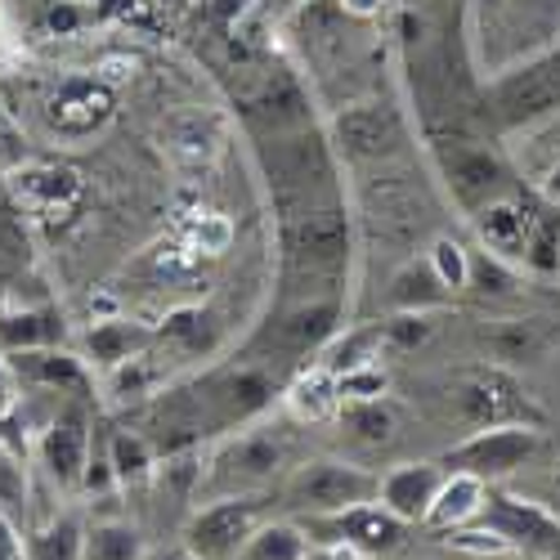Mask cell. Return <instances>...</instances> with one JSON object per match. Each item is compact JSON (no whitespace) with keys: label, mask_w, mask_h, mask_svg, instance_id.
I'll return each instance as SVG.
<instances>
[{"label":"cell","mask_w":560,"mask_h":560,"mask_svg":"<svg viewBox=\"0 0 560 560\" xmlns=\"http://www.w3.org/2000/svg\"><path fill=\"white\" fill-rule=\"evenodd\" d=\"M117 113V95L113 85L100 81L95 72L90 77H68L50 104H45V121H50V130L59 139H68V144H85V139H95Z\"/></svg>","instance_id":"5bb4252c"},{"label":"cell","mask_w":560,"mask_h":560,"mask_svg":"<svg viewBox=\"0 0 560 560\" xmlns=\"http://www.w3.org/2000/svg\"><path fill=\"white\" fill-rule=\"evenodd\" d=\"M337 382H341V399H382L386 386H390L382 363H363V368L346 372V377H337Z\"/></svg>","instance_id":"74e56055"},{"label":"cell","mask_w":560,"mask_h":560,"mask_svg":"<svg viewBox=\"0 0 560 560\" xmlns=\"http://www.w3.org/2000/svg\"><path fill=\"white\" fill-rule=\"evenodd\" d=\"M542 198L551 202V207H560V162L551 166V175L542 179Z\"/></svg>","instance_id":"7bdbcfd3"},{"label":"cell","mask_w":560,"mask_h":560,"mask_svg":"<svg viewBox=\"0 0 560 560\" xmlns=\"http://www.w3.org/2000/svg\"><path fill=\"white\" fill-rule=\"evenodd\" d=\"M466 292L476 301H511L521 296V273L511 260L493 256V252H471V273H466Z\"/></svg>","instance_id":"4dcf8cb0"},{"label":"cell","mask_w":560,"mask_h":560,"mask_svg":"<svg viewBox=\"0 0 560 560\" xmlns=\"http://www.w3.org/2000/svg\"><path fill=\"white\" fill-rule=\"evenodd\" d=\"M81 194H85L81 175L63 162H27L10 175V198L19 215H36V220L68 215L81 202Z\"/></svg>","instance_id":"2e32d148"},{"label":"cell","mask_w":560,"mask_h":560,"mask_svg":"<svg viewBox=\"0 0 560 560\" xmlns=\"http://www.w3.org/2000/svg\"><path fill=\"white\" fill-rule=\"evenodd\" d=\"M337 422L346 427V435L363 448H386L395 444L399 435V408L382 395V399H346L341 412H337Z\"/></svg>","instance_id":"484cf974"},{"label":"cell","mask_w":560,"mask_h":560,"mask_svg":"<svg viewBox=\"0 0 560 560\" xmlns=\"http://www.w3.org/2000/svg\"><path fill=\"white\" fill-rule=\"evenodd\" d=\"M542 448V427H480L466 440L448 444L440 453V462L448 471H466V476H480L485 485H502L516 471L538 457Z\"/></svg>","instance_id":"30bf717a"},{"label":"cell","mask_w":560,"mask_h":560,"mask_svg":"<svg viewBox=\"0 0 560 560\" xmlns=\"http://www.w3.org/2000/svg\"><path fill=\"white\" fill-rule=\"evenodd\" d=\"M273 498L269 493H224L207 506H194L179 529V547L198 560H238L252 534L269 521Z\"/></svg>","instance_id":"8992f818"},{"label":"cell","mask_w":560,"mask_h":560,"mask_svg":"<svg viewBox=\"0 0 560 560\" xmlns=\"http://www.w3.org/2000/svg\"><path fill=\"white\" fill-rule=\"evenodd\" d=\"M534 278H560V207L538 211L529 243H525V260H521Z\"/></svg>","instance_id":"d6a6232c"},{"label":"cell","mask_w":560,"mask_h":560,"mask_svg":"<svg viewBox=\"0 0 560 560\" xmlns=\"http://www.w3.org/2000/svg\"><path fill=\"white\" fill-rule=\"evenodd\" d=\"M382 359V323H368V328H350L337 332L328 346H323L318 363L332 372V377H346V372L363 368V363H377Z\"/></svg>","instance_id":"f1b7e54d"},{"label":"cell","mask_w":560,"mask_h":560,"mask_svg":"<svg viewBox=\"0 0 560 560\" xmlns=\"http://www.w3.org/2000/svg\"><path fill=\"white\" fill-rule=\"evenodd\" d=\"M68 323L55 301L36 305H0V354L40 350V346H63Z\"/></svg>","instance_id":"d6986e66"},{"label":"cell","mask_w":560,"mask_h":560,"mask_svg":"<svg viewBox=\"0 0 560 560\" xmlns=\"http://www.w3.org/2000/svg\"><path fill=\"white\" fill-rule=\"evenodd\" d=\"M444 462H395L390 471H382V485H377V502L390 506L404 525H427L431 516V502L444 485Z\"/></svg>","instance_id":"e0dca14e"},{"label":"cell","mask_w":560,"mask_h":560,"mask_svg":"<svg viewBox=\"0 0 560 560\" xmlns=\"http://www.w3.org/2000/svg\"><path fill=\"white\" fill-rule=\"evenodd\" d=\"M404 5H412V10H422V5H431V0H404Z\"/></svg>","instance_id":"f6af8a7d"},{"label":"cell","mask_w":560,"mask_h":560,"mask_svg":"<svg viewBox=\"0 0 560 560\" xmlns=\"http://www.w3.org/2000/svg\"><path fill=\"white\" fill-rule=\"evenodd\" d=\"M283 404H288V412L296 417V422L318 427V422H332L346 399H341V382L323 363H314V368H305L301 377L288 386Z\"/></svg>","instance_id":"603a6c76"},{"label":"cell","mask_w":560,"mask_h":560,"mask_svg":"<svg viewBox=\"0 0 560 560\" xmlns=\"http://www.w3.org/2000/svg\"><path fill=\"white\" fill-rule=\"evenodd\" d=\"M149 346V332H139L135 323H121V318H108V323H95V328L85 332V354L95 368L113 372L117 363L135 359V354H144Z\"/></svg>","instance_id":"4316f807"},{"label":"cell","mask_w":560,"mask_h":560,"mask_svg":"<svg viewBox=\"0 0 560 560\" xmlns=\"http://www.w3.org/2000/svg\"><path fill=\"white\" fill-rule=\"evenodd\" d=\"M0 560H27V538L19 534V521L0 511Z\"/></svg>","instance_id":"ab89813d"},{"label":"cell","mask_w":560,"mask_h":560,"mask_svg":"<svg viewBox=\"0 0 560 560\" xmlns=\"http://www.w3.org/2000/svg\"><path fill=\"white\" fill-rule=\"evenodd\" d=\"M427 260L435 265V273L444 278V288L457 296L466 292V273H471V252H466L453 233H435L431 247H427Z\"/></svg>","instance_id":"d590c367"},{"label":"cell","mask_w":560,"mask_h":560,"mask_svg":"<svg viewBox=\"0 0 560 560\" xmlns=\"http://www.w3.org/2000/svg\"><path fill=\"white\" fill-rule=\"evenodd\" d=\"M435 314H390L382 323V354H417L435 337Z\"/></svg>","instance_id":"e575fe53"},{"label":"cell","mask_w":560,"mask_h":560,"mask_svg":"<svg viewBox=\"0 0 560 560\" xmlns=\"http://www.w3.org/2000/svg\"><path fill=\"white\" fill-rule=\"evenodd\" d=\"M149 560H198V556H189L184 547H175V551H162V556H149Z\"/></svg>","instance_id":"ee69618b"},{"label":"cell","mask_w":560,"mask_h":560,"mask_svg":"<svg viewBox=\"0 0 560 560\" xmlns=\"http://www.w3.org/2000/svg\"><path fill=\"white\" fill-rule=\"evenodd\" d=\"M560 113V45L506 68L485 90V121L493 130H525Z\"/></svg>","instance_id":"277c9868"},{"label":"cell","mask_w":560,"mask_h":560,"mask_svg":"<svg viewBox=\"0 0 560 560\" xmlns=\"http://www.w3.org/2000/svg\"><path fill=\"white\" fill-rule=\"evenodd\" d=\"M166 139H171V158H175L179 166H207V162L215 158V149H220L215 126H211L207 117H198V113L175 117L171 130H166Z\"/></svg>","instance_id":"1f68e13d"},{"label":"cell","mask_w":560,"mask_h":560,"mask_svg":"<svg viewBox=\"0 0 560 560\" xmlns=\"http://www.w3.org/2000/svg\"><path fill=\"white\" fill-rule=\"evenodd\" d=\"M90 448H95V404L85 399H59L50 422L36 435V462L40 476L59 493H81V476Z\"/></svg>","instance_id":"ba28073f"},{"label":"cell","mask_w":560,"mask_h":560,"mask_svg":"<svg viewBox=\"0 0 560 560\" xmlns=\"http://www.w3.org/2000/svg\"><path fill=\"white\" fill-rule=\"evenodd\" d=\"M534 207H525L516 194H506V198H493L489 207H480L471 215V229H476V238L485 252L511 260V265H521L525 260V243H529V229H534Z\"/></svg>","instance_id":"ac0fdd59"},{"label":"cell","mask_w":560,"mask_h":560,"mask_svg":"<svg viewBox=\"0 0 560 560\" xmlns=\"http://www.w3.org/2000/svg\"><path fill=\"white\" fill-rule=\"evenodd\" d=\"M19 404H23V382H19L10 354H0V422H5Z\"/></svg>","instance_id":"f35d334b"},{"label":"cell","mask_w":560,"mask_h":560,"mask_svg":"<svg viewBox=\"0 0 560 560\" xmlns=\"http://www.w3.org/2000/svg\"><path fill=\"white\" fill-rule=\"evenodd\" d=\"M431 158H435V171L444 179L453 207L466 211V220H471L480 207H489L493 198L516 194V175H511V166L502 162V153L485 135L431 139Z\"/></svg>","instance_id":"3957f363"},{"label":"cell","mask_w":560,"mask_h":560,"mask_svg":"<svg viewBox=\"0 0 560 560\" xmlns=\"http://www.w3.org/2000/svg\"><path fill=\"white\" fill-rule=\"evenodd\" d=\"M305 551H310V534L296 516H269L252 534V542L243 547L238 560H301Z\"/></svg>","instance_id":"83f0119b"},{"label":"cell","mask_w":560,"mask_h":560,"mask_svg":"<svg viewBox=\"0 0 560 560\" xmlns=\"http://www.w3.org/2000/svg\"><path fill=\"white\" fill-rule=\"evenodd\" d=\"M104 444H108V462H113V471H117L121 493H130V489H149V485H153L162 453H158V444H153L144 431H135V427H113V431L104 435Z\"/></svg>","instance_id":"7402d4cb"},{"label":"cell","mask_w":560,"mask_h":560,"mask_svg":"<svg viewBox=\"0 0 560 560\" xmlns=\"http://www.w3.org/2000/svg\"><path fill=\"white\" fill-rule=\"evenodd\" d=\"M341 318H346L341 296L278 305V314H269V323H265L260 341L278 359H310V354H323V346L341 332Z\"/></svg>","instance_id":"4fadbf2b"},{"label":"cell","mask_w":560,"mask_h":560,"mask_svg":"<svg viewBox=\"0 0 560 560\" xmlns=\"http://www.w3.org/2000/svg\"><path fill=\"white\" fill-rule=\"evenodd\" d=\"M480 529H489L511 556L525 560H560V516L547 511L534 498L506 493V489H489L485 511L476 516Z\"/></svg>","instance_id":"9c48e42d"},{"label":"cell","mask_w":560,"mask_h":560,"mask_svg":"<svg viewBox=\"0 0 560 560\" xmlns=\"http://www.w3.org/2000/svg\"><path fill=\"white\" fill-rule=\"evenodd\" d=\"M14 372L27 395H50V399H85L95 404V368L90 359L63 350V346H40L10 354Z\"/></svg>","instance_id":"9a60e30c"},{"label":"cell","mask_w":560,"mask_h":560,"mask_svg":"<svg viewBox=\"0 0 560 560\" xmlns=\"http://www.w3.org/2000/svg\"><path fill=\"white\" fill-rule=\"evenodd\" d=\"M448 471V466H444ZM493 485H485L480 476H466V471H448L435 502H431V516H427V529L431 534H453L462 525H476V516L485 511V498H489Z\"/></svg>","instance_id":"44dd1931"},{"label":"cell","mask_w":560,"mask_h":560,"mask_svg":"<svg viewBox=\"0 0 560 560\" xmlns=\"http://www.w3.org/2000/svg\"><path fill=\"white\" fill-rule=\"evenodd\" d=\"M328 139L341 162L350 166H382L408 149V121L390 104H350L332 117Z\"/></svg>","instance_id":"8fae6325"},{"label":"cell","mask_w":560,"mask_h":560,"mask_svg":"<svg viewBox=\"0 0 560 560\" xmlns=\"http://www.w3.org/2000/svg\"><path fill=\"white\" fill-rule=\"evenodd\" d=\"M81 560H149V534L126 516H100L85 525Z\"/></svg>","instance_id":"d4e9b609"},{"label":"cell","mask_w":560,"mask_h":560,"mask_svg":"<svg viewBox=\"0 0 560 560\" xmlns=\"http://www.w3.org/2000/svg\"><path fill=\"white\" fill-rule=\"evenodd\" d=\"M485 350H489V359L493 363H502V368H516V363H529L538 350H542V337H538V328L534 323H525V318H498L493 328H485Z\"/></svg>","instance_id":"f546056e"},{"label":"cell","mask_w":560,"mask_h":560,"mask_svg":"<svg viewBox=\"0 0 560 560\" xmlns=\"http://www.w3.org/2000/svg\"><path fill=\"white\" fill-rule=\"evenodd\" d=\"M113 390H117V399H144V395H153V382H158V368L149 363V354H135V359H126V363H117L113 372Z\"/></svg>","instance_id":"8d00e7d4"},{"label":"cell","mask_w":560,"mask_h":560,"mask_svg":"<svg viewBox=\"0 0 560 560\" xmlns=\"http://www.w3.org/2000/svg\"><path fill=\"white\" fill-rule=\"evenodd\" d=\"M354 256V224L341 194L278 211V305L341 296Z\"/></svg>","instance_id":"6da1fadb"},{"label":"cell","mask_w":560,"mask_h":560,"mask_svg":"<svg viewBox=\"0 0 560 560\" xmlns=\"http://www.w3.org/2000/svg\"><path fill=\"white\" fill-rule=\"evenodd\" d=\"M382 5H386V0H341V10H346V14H354V19H372Z\"/></svg>","instance_id":"b9f144b4"},{"label":"cell","mask_w":560,"mask_h":560,"mask_svg":"<svg viewBox=\"0 0 560 560\" xmlns=\"http://www.w3.org/2000/svg\"><path fill=\"white\" fill-rule=\"evenodd\" d=\"M301 560H363V556H354L346 547H332V542H310V551Z\"/></svg>","instance_id":"60d3db41"},{"label":"cell","mask_w":560,"mask_h":560,"mask_svg":"<svg viewBox=\"0 0 560 560\" xmlns=\"http://www.w3.org/2000/svg\"><path fill=\"white\" fill-rule=\"evenodd\" d=\"M462 422L480 431V427H542L538 404L525 395V386L511 377V368L502 363H480L466 368L457 386H453Z\"/></svg>","instance_id":"52a82bcc"},{"label":"cell","mask_w":560,"mask_h":560,"mask_svg":"<svg viewBox=\"0 0 560 560\" xmlns=\"http://www.w3.org/2000/svg\"><path fill=\"white\" fill-rule=\"evenodd\" d=\"M382 476L368 471L359 462L346 457H314L301 462L278 480V498L292 516H332V511H346L354 502H372L377 498Z\"/></svg>","instance_id":"5b68a950"},{"label":"cell","mask_w":560,"mask_h":560,"mask_svg":"<svg viewBox=\"0 0 560 560\" xmlns=\"http://www.w3.org/2000/svg\"><path fill=\"white\" fill-rule=\"evenodd\" d=\"M310 534V542H332V547H346L363 560H382L390 551L404 547V534L408 525L395 516L390 506H382L377 498L372 502H354L346 511H332V516H296Z\"/></svg>","instance_id":"7c38bea8"},{"label":"cell","mask_w":560,"mask_h":560,"mask_svg":"<svg viewBox=\"0 0 560 560\" xmlns=\"http://www.w3.org/2000/svg\"><path fill=\"white\" fill-rule=\"evenodd\" d=\"M292 431L288 427H265L252 422L238 435H229L224 444H215V453L202 462V489L211 498L224 493H265L269 485H278L292 471Z\"/></svg>","instance_id":"7a4b0ae2"},{"label":"cell","mask_w":560,"mask_h":560,"mask_svg":"<svg viewBox=\"0 0 560 560\" xmlns=\"http://www.w3.org/2000/svg\"><path fill=\"white\" fill-rule=\"evenodd\" d=\"M453 301V292L444 288V278L435 273V265L427 256H412L404 260L395 273H390V283H386V305L395 314H435Z\"/></svg>","instance_id":"ffe728a7"},{"label":"cell","mask_w":560,"mask_h":560,"mask_svg":"<svg viewBox=\"0 0 560 560\" xmlns=\"http://www.w3.org/2000/svg\"><path fill=\"white\" fill-rule=\"evenodd\" d=\"M0 511L10 521H27L32 511V480H27V466H23V453H14L5 440H0Z\"/></svg>","instance_id":"836d02e7"},{"label":"cell","mask_w":560,"mask_h":560,"mask_svg":"<svg viewBox=\"0 0 560 560\" xmlns=\"http://www.w3.org/2000/svg\"><path fill=\"white\" fill-rule=\"evenodd\" d=\"M81 547H85V521L77 506L50 511L27 534V560H81Z\"/></svg>","instance_id":"cb8c5ba5"}]
</instances>
